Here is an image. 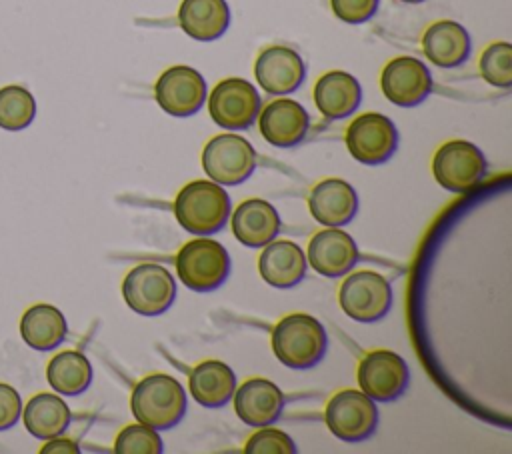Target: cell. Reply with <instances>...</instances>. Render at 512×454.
Wrapping results in <instances>:
<instances>
[{"label": "cell", "mask_w": 512, "mask_h": 454, "mask_svg": "<svg viewBox=\"0 0 512 454\" xmlns=\"http://www.w3.org/2000/svg\"><path fill=\"white\" fill-rule=\"evenodd\" d=\"M274 356L288 368L306 370L316 366L328 348V336L320 320L294 312L276 322L270 334Z\"/></svg>", "instance_id": "cell-1"}, {"label": "cell", "mask_w": 512, "mask_h": 454, "mask_svg": "<svg viewBox=\"0 0 512 454\" xmlns=\"http://www.w3.org/2000/svg\"><path fill=\"white\" fill-rule=\"evenodd\" d=\"M230 196L214 180H192L180 188L174 200L178 224L194 236L220 232L230 216Z\"/></svg>", "instance_id": "cell-2"}, {"label": "cell", "mask_w": 512, "mask_h": 454, "mask_svg": "<svg viewBox=\"0 0 512 454\" xmlns=\"http://www.w3.org/2000/svg\"><path fill=\"white\" fill-rule=\"evenodd\" d=\"M186 392L182 384L168 374H148L132 390L130 408L138 422L154 430L174 428L186 414Z\"/></svg>", "instance_id": "cell-3"}, {"label": "cell", "mask_w": 512, "mask_h": 454, "mask_svg": "<svg viewBox=\"0 0 512 454\" xmlns=\"http://www.w3.org/2000/svg\"><path fill=\"white\" fill-rule=\"evenodd\" d=\"M176 274L194 292L220 288L230 274V256L218 240L200 236L188 240L176 254Z\"/></svg>", "instance_id": "cell-4"}, {"label": "cell", "mask_w": 512, "mask_h": 454, "mask_svg": "<svg viewBox=\"0 0 512 454\" xmlns=\"http://www.w3.org/2000/svg\"><path fill=\"white\" fill-rule=\"evenodd\" d=\"M122 296L132 312L140 316H160L176 300V280L168 268L144 262L124 276Z\"/></svg>", "instance_id": "cell-5"}, {"label": "cell", "mask_w": 512, "mask_h": 454, "mask_svg": "<svg viewBox=\"0 0 512 454\" xmlns=\"http://www.w3.org/2000/svg\"><path fill=\"white\" fill-rule=\"evenodd\" d=\"M324 422L336 438L352 444L362 442L376 432L378 408L362 390L344 388L328 400Z\"/></svg>", "instance_id": "cell-6"}, {"label": "cell", "mask_w": 512, "mask_h": 454, "mask_svg": "<svg viewBox=\"0 0 512 454\" xmlns=\"http://www.w3.org/2000/svg\"><path fill=\"white\" fill-rule=\"evenodd\" d=\"M202 168L216 184L236 186L256 170V150L238 134H218L202 150Z\"/></svg>", "instance_id": "cell-7"}, {"label": "cell", "mask_w": 512, "mask_h": 454, "mask_svg": "<svg viewBox=\"0 0 512 454\" xmlns=\"http://www.w3.org/2000/svg\"><path fill=\"white\" fill-rule=\"evenodd\" d=\"M338 302L352 320L376 322L392 306V286L380 272L358 270L348 274L340 284Z\"/></svg>", "instance_id": "cell-8"}, {"label": "cell", "mask_w": 512, "mask_h": 454, "mask_svg": "<svg viewBox=\"0 0 512 454\" xmlns=\"http://www.w3.org/2000/svg\"><path fill=\"white\" fill-rule=\"evenodd\" d=\"M346 148L354 160L376 166L394 156L398 150V128L380 112H364L356 116L344 134Z\"/></svg>", "instance_id": "cell-9"}, {"label": "cell", "mask_w": 512, "mask_h": 454, "mask_svg": "<svg viewBox=\"0 0 512 454\" xmlns=\"http://www.w3.org/2000/svg\"><path fill=\"white\" fill-rule=\"evenodd\" d=\"M432 174L442 188L468 192L484 178L486 158L482 150L468 140H448L434 152Z\"/></svg>", "instance_id": "cell-10"}, {"label": "cell", "mask_w": 512, "mask_h": 454, "mask_svg": "<svg viewBox=\"0 0 512 454\" xmlns=\"http://www.w3.org/2000/svg\"><path fill=\"white\" fill-rule=\"evenodd\" d=\"M260 94L256 86L244 78L220 80L208 96V112L216 126L226 130L250 128L260 112Z\"/></svg>", "instance_id": "cell-11"}, {"label": "cell", "mask_w": 512, "mask_h": 454, "mask_svg": "<svg viewBox=\"0 0 512 454\" xmlns=\"http://www.w3.org/2000/svg\"><path fill=\"white\" fill-rule=\"evenodd\" d=\"M356 378L360 390L374 402H392L406 392L410 370L400 354L380 348L360 360Z\"/></svg>", "instance_id": "cell-12"}, {"label": "cell", "mask_w": 512, "mask_h": 454, "mask_svg": "<svg viewBox=\"0 0 512 454\" xmlns=\"http://www.w3.org/2000/svg\"><path fill=\"white\" fill-rule=\"evenodd\" d=\"M208 96V86L204 76L192 66H170L166 68L156 84H154V98L158 106L178 118H186L196 114Z\"/></svg>", "instance_id": "cell-13"}, {"label": "cell", "mask_w": 512, "mask_h": 454, "mask_svg": "<svg viewBox=\"0 0 512 454\" xmlns=\"http://www.w3.org/2000/svg\"><path fill=\"white\" fill-rule=\"evenodd\" d=\"M380 88L392 104L400 108H414L430 96L434 82L422 60L414 56H398L384 66L380 74Z\"/></svg>", "instance_id": "cell-14"}, {"label": "cell", "mask_w": 512, "mask_h": 454, "mask_svg": "<svg viewBox=\"0 0 512 454\" xmlns=\"http://www.w3.org/2000/svg\"><path fill=\"white\" fill-rule=\"evenodd\" d=\"M254 76L260 88L272 96L296 92L306 78L302 56L288 46L272 44L260 50L254 62Z\"/></svg>", "instance_id": "cell-15"}, {"label": "cell", "mask_w": 512, "mask_h": 454, "mask_svg": "<svg viewBox=\"0 0 512 454\" xmlns=\"http://www.w3.org/2000/svg\"><path fill=\"white\" fill-rule=\"evenodd\" d=\"M310 126L306 108L292 98H276L258 112V128L262 138L278 148L300 144Z\"/></svg>", "instance_id": "cell-16"}, {"label": "cell", "mask_w": 512, "mask_h": 454, "mask_svg": "<svg viewBox=\"0 0 512 454\" xmlns=\"http://www.w3.org/2000/svg\"><path fill=\"white\" fill-rule=\"evenodd\" d=\"M358 258L360 252L352 236L336 226L316 232L310 238L306 250V260L310 262V266L326 278H338L348 274L356 266Z\"/></svg>", "instance_id": "cell-17"}, {"label": "cell", "mask_w": 512, "mask_h": 454, "mask_svg": "<svg viewBox=\"0 0 512 454\" xmlns=\"http://www.w3.org/2000/svg\"><path fill=\"white\" fill-rule=\"evenodd\" d=\"M232 398L236 416L252 428L274 424L284 410V394L268 378L244 380Z\"/></svg>", "instance_id": "cell-18"}, {"label": "cell", "mask_w": 512, "mask_h": 454, "mask_svg": "<svg viewBox=\"0 0 512 454\" xmlns=\"http://www.w3.org/2000/svg\"><path fill=\"white\" fill-rule=\"evenodd\" d=\"M308 208L316 222L340 228L354 220L358 212V194L350 182L342 178H326L310 190Z\"/></svg>", "instance_id": "cell-19"}, {"label": "cell", "mask_w": 512, "mask_h": 454, "mask_svg": "<svg viewBox=\"0 0 512 454\" xmlns=\"http://www.w3.org/2000/svg\"><path fill=\"white\" fill-rule=\"evenodd\" d=\"M306 254L292 240H272L258 258L262 280L274 288H294L306 276Z\"/></svg>", "instance_id": "cell-20"}, {"label": "cell", "mask_w": 512, "mask_h": 454, "mask_svg": "<svg viewBox=\"0 0 512 454\" xmlns=\"http://www.w3.org/2000/svg\"><path fill=\"white\" fill-rule=\"evenodd\" d=\"M232 234L248 248H262L280 232V216L276 208L262 198L244 200L230 218Z\"/></svg>", "instance_id": "cell-21"}, {"label": "cell", "mask_w": 512, "mask_h": 454, "mask_svg": "<svg viewBox=\"0 0 512 454\" xmlns=\"http://www.w3.org/2000/svg\"><path fill=\"white\" fill-rule=\"evenodd\" d=\"M360 100V82L344 70H330L322 74L314 84V102L322 116L328 120L348 118L352 112H356Z\"/></svg>", "instance_id": "cell-22"}, {"label": "cell", "mask_w": 512, "mask_h": 454, "mask_svg": "<svg viewBox=\"0 0 512 454\" xmlns=\"http://www.w3.org/2000/svg\"><path fill=\"white\" fill-rule=\"evenodd\" d=\"M470 48L468 30L454 20H438L430 24L422 36L424 56L440 68L464 64L470 56Z\"/></svg>", "instance_id": "cell-23"}, {"label": "cell", "mask_w": 512, "mask_h": 454, "mask_svg": "<svg viewBox=\"0 0 512 454\" xmlns=\"http://www.w3.org/2000/svg\"><path fill=\"white\" fill-rule=\"evenodd\" d=\"M178 24L190 38L212 42L228 30L230 8L226 0H182Z\"/></svg>", "instance_id": "cell-24"}, {"label": "cell", "mask_w": 512, "mask_h": 454, "mask_svg": "<svg viewBox=\"0 0 512 454\" xmlns=\"http://www.w3.org/2000/svg\"><path fill=\"white\" fill-rule=\"evenodd\" d=\"M188 386L192 398L200 406L220 408L236 390V374L222 360H204L192 368Z\"/></svg>", "instance_id": "cell-25"}, {"label": "cell", "mask_w": 512, "mask_h": 454, "mask_svg": "<svg viewBox=\"0 0 512 454\" xmlns=\"http://www.w3.org/2000/svg\"><path fill=\"white\" fill-rule=\"evenodd\" d=\"M68 324L64 314L52 304H34L30 306L20 320L22 340L40 352L54 350L66 338Z\"/></svg>", "instance_id": "cell-26"}, {"label": "cell", "mask_w": 512, "mask_h": 454, "mask_svg": "<svg viewBox=\"0 0 512 454\" xmlns=\"http://www.w3.org/2000/svg\"><path fill=\"white\" fill-rule=\"evenodd\" d=\"M20 416L24 418V428L34 438H40V440H48L64 434V430L70 426V420H72V412L68 404L60 396L50 392H40L32 396L26 402L24 412Z\"/></svg>", "instance_id": "cell-27"}, {"label": "cell", "mask_w": 512, "mask_h": 454, "mask_svg": "<svg viewBox=\"0 0 512 454\" xmlns=\"http://www.w3.org/2000/svg\"><path fill=\"white\" fill-rule=\"evenodd\" d=\"M48 384L62 396H78L92 382V364L78 350L58 352L46 368Z\"/></svg>", "instance_id": "cell-28"}, {"label": "cell", "mask_w": 512, "mask_h": 454, "mask_svg": "<svg viewBox=\"0 0 512 454\" xmlns=\"http://www.w3.org/2000/svg\"><path fill=\"white\" fill-rule=\"evenodd\" d=\"M36 116L34 96L18 84L0 88V128L4 130H24L32 124Z\"/></svg>", "instance_id": "cell-29"}, {"label": "cell", "mask_w": 512, "mask_h": 454, "mask_svg": "<svg viewBox=\"0 0 512 454\" xmlns=\"http://www.w3.org/2000/svg\"><path fill=\"white\" fill-rule=\"evenodd\" d=\"M478 70L482 78L496 88L512 86V46L508 42H492L480 54Z\"/></svg>", "instance_id": "cell-30"}, {"label": "cell", "mask_w": 512, "mask_h": 454, "mask_svg": "<svg viewBox=\"0 0 512 454\" xmlns=\"http://www.w3.org/2000/svg\"><path fill=\"white\" fill-rule=\"evenodd\" d=\"M162 450L164 446L158 430L142 422L124 426L114 440L116 454H160Z\"/></svg>", "instance_id": "cell-31"}, {"label": "cell", "mask_w": 512, "mask_h": 454, "mask_svg": "<svg viewBox=\"0 0 512 454\" xmlns=\"http://www.w3.org/2000/svg\"><path fill=\"white\" fill-rule=\"evenodd\" d=\"M246 454H294L296 444L294 440L278 430V428H264L254 432L246 444H244Z\"/></svg>", "instance_id": "cell-32"}, {"label": "cell", "mask_w": 512, "mask_h": 454, "mask_svg": "<svg viewBox=\"0 0 512 454\" xmlns=\"http://www.w3.org/2000/svg\"><path fill=\"white\" fill-rule=\"evenodd\" d=\"M380 0H330L336 18L348 24H362L370 20L378 10Z\"/></svg>", "instance_id": "cell-33"}, {"label": "cell", "mask_w": 512, "mask_h": 454, "mask_svg": "<svg viewBox=\"0 0 512 454\" xmlns=\"http://www.w3.org/2000/svg\"><path fill=\"white\" fill-rule=\"evenodd\" d=\"M22 414V398L10 386L0 382V432L12 428Z\"/></svg>", "instance_id": "cell-34"}, {"label": "cell", "mask_w": 512, "mask_h": 454, "mask_svg": "<svg viewBox=\"0 0 512 454\" xmlns=\"http://www.w3.org/2000/svg\"><path fill=\"white\" fill-rule=\"evenodd\" d=\"M42 454H56V452H66V454H78L80 448L76 446V442L66 440V438H48V442L40 448Z\"/></svg>", "instance_id": "cell-35"}, {"label": "cell", "mask_w": 512, "mask_h": 454, "mask_svg": "<svg viewBox=\"0 0 512 454\" xmlns=\"http://www.w3.org/2000/svg\"><path fill=\"white\" fill-rule=\"evenodd\" d=\"M402 2H406V4H420V2H424V0H402Z\"/></svg>", "instance_id": "cell-36"}]
</instances>
